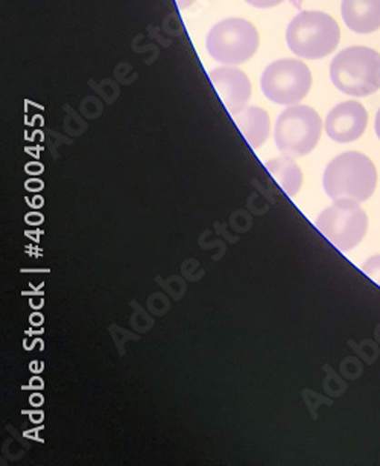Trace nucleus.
I'll return each instance as SVG.
<instances>
[{"mask_svg":"<svg viewBox=\"0 0 380 466\" xmlns=\"http://www.w3.org/2000/svg\"><path fill=\"white\" fill-rule=\"evenodd\" d=\"M323 187L332 200L350 198L364 201L371 198L377 187V169L365 154L357 151L336 156L325 168Z\"/></svg>","mask_w":380,"mask_h":466,"instance_id":"obj_1","label":"nucleus"},{"mask_svg":"<svg viewBox=\"0 0 380 466\" xmlns=\"http://www.w3.org/2000/svg\"><path fill=\"white\" fill-rule=\"evenodd\" d=\"M330 78L336 89L350 96H370L380 89V54L366 46L339 52L330 65Z\"/></svg>","mask_w":380,"mask_h":466,"instance_id":"obj_2","label":"nucleus"},{"mask_svg":"<svg viewBox=\"0 0 380 466\" xmlns=\"http://www.w3.org/2000/svg\"><path fill=\"white\" fill-rule=\"evenodd\" d=\"M339 40L338 22L321 11L298 13L286 31L289 49L306 60H320L330 56L338 47Z\"/></svg>","mask_w":380,"mask_h":466,"instance_id":"obj_3","label":"nucleus"},{"mask_svg":"<svg viewBox=\"0 0 380 466\" xmlns=\"http://www.w3.org/2000/svg\"><path fill=\"white\" fill-rule=\"evenodd\" d=\"M321 131L323 121L314 108L293 106L280 113L274 128V140L283 156L303 157L315 149Z\"/></svg>","mask_w":380,"mask_h":466,"instance_id":"obj_4","label":"nucleus"},{"mask_svg":"<svg viewBox=\"0 0 380 466\" xmlns=\"http://www.w3.org/2000/svg\"><path fill=\"white\" fill-rule=\"evenodd\" d=\"M259 33L255 25L233 17L210 29L205 46L215 61L224 66H237L253 58L259 49Z\"/></svg>","mask_w":380,"mask_h":466,"instance_id":"obj_5","label":"nucleus"},{"mask_svg":"<svg viewBox=\"0 0 380 466\" xmlns=\"http://www.w3.org/2000/svg\"><path fill=\"white\" fill-rule=\"evenodd\" d=\"M315 228L332 246L341 252H348L357 248L365 237L368 217L359 201L339 198L318 215Z\"/></svg>","mask_w":380,"mask_h":466,"instance_id":"obj_6","label":"nucleus"},{"mask_svg":"<svg viewBox=\"0 0 380 466\" xmlns=\"http://www.w3.org/2000/svg\"><path fill=\"white\" fill-rule=\"evenodd\" d=\"M260 87L269 101L278 106H295L311 92V69L294 58L274 61L262 74Z\"/></svg>","mask_w":380,"mask_h":466,"instance_id":"obj_7","label":"nucleus"},{"mask_svg":"<svg viewBox=\"0 0 380 466\" xmlns=\"http://www.w3.org/2000/svg\"><path fill=\"white\" fill-rule=\"evenodd\" d=\"M368 113L357 101H345L332 110L325 119V133L338 144H350L365 133Z\"/></svg>","mask_w":380,"mask_h":466,"instance_id":"obj_8","label":"nucleus"},{"mask_svg":"<svg viewBox=\"0 0 380 466\" xmlns=\"http://www.w3.org/2000/svg\"><path fill=\"white\" fill-rule=\"evenodd\" d=\"M209 76L216 94L232 116L244 110L246 104L250 103L253 89L245 72L232 66H224L212 70Z\"/></svg>","mask_w":380,"mask_h":466,"instance_id":"obj_9","label":"nucleus"},{"mask_svg":"<svg viewBox=\"0 0 380 466\" xmlns=\"http://www.w3.org/2000/svg\"><path fill=\"white\" fill-rule=\"evenodd\" d=\"M341 13L353 33L371 34L380 29V0H343Z\"/></svg>","mask_w":380,"mask_h":466,"instance_id":"obj_10","label":"nucleus"},{"mask_svg":"<svg viewBox=\"0 0 380 466\" xmlns=\"http://www.w3.org/2000/svg\"><path fill=\"white\" fill-rule=\"evenodd\" d=\"M232 117L251 148L259 149L268 139L271 121L264 108L250 106L233 115Z\"/></svg>","mask_w":380,"mask_h":466,"instance_id":"obj_11","label":"nucleus"},{"mask_svg":"<svg viewBox=\"0 0 380 466\" xmlns=\"http://www.w3.org/2000/svg\"><path fill=\"white\" fill-rule=\"evenodd\" d=\"M265 168L271 174V177L275 180L280 189L291 198L297 196L302 189V169L294 162V157H289V156L275 157V159L265 162Z\"/></svg>","mask_w":380,"mask_h":466,"instance_id":"obj_12","label":"nucleus"},{"mask_svg":"<svg viewBox=\"0 0 380 466\" xmlns=\"http://www.w3.org/2000/svg\"><path fill=\"white\" fill-rule=\"evenodd\" d=\"M362 271L365 273L371 280H375V284L380 285V255L371 257L366 259L362 266Z\"/></svg>","mask_w":380,"mask_h":466,"instance_id":"obj_13","label":"nucleus"},{"mask_svg":"<svg viewBox=\"0 0 380 466\" xmlns=\"http://www.w3.org/2000/svg\"><path fill=\"white\" fill-rule=\"evenodd\" d=\"M245 2L255 8H274V6L280 5L285 0H245Z\"/></svg>","mask_w":380,"mask_h":466,"instance_id":"obj_14","label":"nucleus"},{"mask_svg":"<svg viewBox=\"0 0 380 466\" xmlns=\"http://www.w3.org/2000/svg\"><path fill=\"white\" fill-rule=\"evenodd\" d=\"M176 5H178V8L180 10H185V8H189L195 0H175Z\"/></svg>","mask_w":380,"mask_h":466,"instance_id":"obj_15","label":"nucleus"},{"mask_svg":"<svg viewBox=\"0 0 380 466\" xmlns=\"http://www.w3.org/2000/svg\"><path fill=\"white\" fill-rule=\"evenodd\" d=\"M375 135H377V137L380 139V110L377 112V116H375Z\"/></svg>","mask_w":380,"mask_h":466,"instance_id":"obj_16","label":"nucleus"},{"mask_svg":"<svg viewBox=\"0 0 380 466\" xmlns=\"http://www.w3.org/2000/svg\"><path fill=\"white\" fill-rule=\"evenodd\" d=\"M33 401L35 406H38V404H42V397H33Z\"/></svg>","mask_w":380,"mask_h":466,"instance_id":"obj_17","label":"nucleus"}]
</instances>
